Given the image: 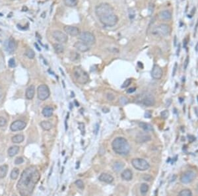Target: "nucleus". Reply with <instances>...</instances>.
<instances>
[{"label": "nucleus", "instance_id": "aec40b11", "mask_svg": "<svg viewBox=\"0 0 198 196\" xmlns=\"http://www.w3.org/2000/svg\"><path fill=\"white\" fill-rule=\"evenodd\" d=\"M159 18L163 21H169L172 19V13L169 11L164 10L159 13Z\"/></svg>", "mask_w": 198, "mask_h": 196}, {"label": "nucleus", "instance_id": "4468645a", "mask_svg": "<svg viewBox=\"0 0 198 196\" xmlns=\"http://www.w3.org/2000/svg\"><path fill=\"white\" fill-rule=\"evenodd\" d=\"M64 30L66 32V34H69V35H70L71 36L74 37L77 36L80 34L79 29L75 26H70V25L65 26Z\"/></svg>", "mask_w": 198, "mask_h": 196}, {"label": "nucleus", "instance_id": "f257e3e1", "mask_svg": "<svg viewBox=\"0 0 198 196\" xmlns=\"http://www.w3.org/2000/svg\"><path fill=\"white\" fill-rule=\"evenodd\" d=\"M40 174L35 166L26 168L21 174L17 184L19 194L22 196L31 195L39 182Z\"/></svg>", "mask_w": 198, "mask_h": 196}, {"label": "nucleus", "instance_id": "6e6552de", "mask_svg": "<svg viewBox=\"0 0 198 196\" xmlns=\"http://www.w3.org/2000/svg\"><path fill=\"white\" fill-rule=\"evenodd\" d=\"M79 38L88 45H93L96 42V38L94 34L89 31H85L79 34Z\"/></svg>", "mask_w": 198, "mask_h": 196}, {"label": "nucleus", "instance_id": "a211bd4d", "mask_svg": "<svg viewBox=\"0 0 198 196\" xmlns=\"http://www.w3.org/2000/svg\"><path fill=\"white\" fill-rule=\"evenodd\" d=\"M100 181L107 184H111L114 181V177L110 174L108 173H102L99 177Z\"/></svg>", "mask_w": 198, "mask_h": 196}, {"label": "nucleus", "instance_id": "49530a36", "mask_svg": "<svg viewBox=\"0 0 198 196\" xmlns=\"http://www.w3.org/2000/svg\"><path fill=\"white\" fill-rule=\"evenodd\" d=\"M135 90H136V88H135V87H133V88H129L128 90L127 91V93H134L135 91Z\"/></svg>", "mask_w": 198, "mask_h": 196}, {"label": "nucleus", "instance_id": "9d476101", "mask_svg": "<svg viewBox=\"0 0 198 196\" xmlns=\"http://www.w3.org/2000/svg\"><path fill=\"white\" fill-rule=\"evenodd\" d=\"M143 105L145 106H153L155 104V98L151 94H146V95H142V97L139 99Z\"/></svg>", "mask_w": 198, "mask_h": 196}, {"label": "nucleus", "instance_id": "c03bdc74", "mask_svg": "<svg viewBox=\"0 0 198 196\" xmlns=\"http://www.w3.org/2000/svg\"><path fill=\"white\" fill-rule=\"evenodd\" d=\"M188 63H189V56H187V58H186V60H185V61H184V68L185 69L187 68V67H188Z\"/></svg>", "mask_w": 198, "mask_h": 196}, {"label": "nucleus", "instance_id": "8fccbe9b", "mask_svg": "<svg viewBox=\"0 0 198 196\" xmlns=\"http://www.w3.org/2000/svg\"><path fill=\"white\" fill-rule=\"evenodd\" d=\"M176 67H177V64L176 63V64H175V67H174V72H173V76L175 75V72H176Z\"/></svg>", "mask_w": 198, "mask_h": 196}, {"label": "nucleus", "instance_id": "cd10ccee", "mask_svg": "<svg viewBox=\"0 0 198 196\" xmlns=\"http://www.w3.org/2000/svg\"><path fill=\"white\" fill-rule=\"evenodd\" d=\"M139 126L145 131H150L153 130V128H152V125H150V124H149V123H145V122H139Z\"/></svg>", "mask_w": 198, "mask_h": 196}, {"label": "nucleus", "instance_id": "f8f14e48", "mask_svg": "<svg viewBox=\"0 0 198 196\" xmlns=\"http://www.w3.org/2000/svg\"><path fill=\"white\" fill-rule=\"evenodd\" d=\"M52 37L57 42L61 43H66L68 40L67 34L60 31H54L52 33Z\"/></svg>", "mask_w": 198, "mask_h": 196}, {"label": "nucleus", "instance_id": "37998d69", "mask_svg": "<svg viewBox=\"0 0 198 196\" xmlns=\"http://www.w3.org/2000/svg\"><path fill=\"white\" fill-rule=\"evenodd\" d=\"M81 125H82V126H81L82 128H81L79 126V130H81V134H82V135H85V125H84V123H81Z\"/></svg>", "mask_w": 198, "mask_h": 196}, {"label": "nucleus", "instance_id": "72a5a7b5", "mask_svg": "<svg viewBox=\"0 0 198 196\" xmlns=\"http://www.w3.org/2000/svg\"><path fill=\"white\" fill-rule=\"evenodd\" d=\"M25 55L27 58L29 59H33L35 57V53L33 50L32 49H27L25 52Z\"/></svg>", "mask_w": 198, "mask_h": 196}, {"label": "nucleus", "instance_id": "0eeeda50", "mask_svg": "<svg viewBox=\"0 0 198 196\" xmlns=\"http://www.w3.org/2000/svg\"><path fill=\"white\" fill-rule=\"evenodd\" d=\"M50 89L46 85H40L37 88V96L39 100H45L50 96Z\"/></svg>", "mask_w": 198, "mask_h": 196}, {"label": "nucleus", "instance_id": "39448f33", "mask_svg": "<svg viewBox=\"0 0 198 196\" xmlns=\"http://www.w3.org/2000/svg\"><path fill=\"white\" fill-rule=\"evenodd\" d=\"M99 19L100 22L103 25H104L106 26H110V27L115 26L118 22V16L115 15L114 13V14L104 16V17H99Z\"/></svg>", "mask_w": 198, "mask_h": 196}, {"label": "nucleus", "instance_id": "9b49d317", "mask_svg": "<svg viewBox=\"0 0 198 196\" xmlns=\"http://www.w3.org/2000/svg\"><path fill=\"white\" fill-rule=\"evenodd\" d=\"M157 34L162 36H169L170 33V26L167 24H161L154 30Z\"/></svg>", "mask_w": 198, "mask_h": 196}, {"label": "nucleus", "instance_id": "473e14b6", "mask_svg": "<svg viewBox=\"0 0 198 196\" xmlns=\"http://www.w3.org/2000/svg\"><path fill=\"white\" fill-rule=\"evenodd\" d=\"M149 187L147 184L145 183H143L142 185H141V187H140V192L142 193V194L143 195H145L149 191Z\"/></svg>", "mask_w": 198, "mask_h": 196}, {"label": "nucleus", "instance_id": "b1692460", "mask_svg": "<svg viewBox=\"0 0 198 196\" xmlns=\"http://www.w3.org/2000/svg\"><path fill=\"white\" fill-rule=\"evenodd\" d=\"M19 147L12 146V147H11L9 149H8L7 153L10 157H14L15 155H17L19 153Z\"/></svg>", "mask_w": 198, "mask_h": 196}, {"label": "nucleus", "instance_id": "7c9ffc66", "mask_svg": "<svg viewBox=\"0 0 198 196\" xmlns=\"http://www.w3.org/2000/svg\"><path fill=\"white\" fill-rule=\"evenodd\" d=\"M64 4L67 7H75L78 4V0H64Z\"/></svg>", "mask_w": 198, "mask_h": 196}, {"label": "nucleus", "instance_id": "c756f323", "mask_svg": "<svg viewBox=\"0 0 198 196\" xmlns=\"http://www.w3.org/2000/svg\"><path fill=\"white\" fill-rule=\"evenodd\" d=\"M54 49L57 53H62L64 52V47L61 44H54Z\"/></svg>", "mask_w": 198, "mask_h": 196}, {"label": "nucleus", "instance_id": "4c0bfd02", "mask_svg": "<svg viewBox=\"0 0 198 196\" xmlns=\"http://www.w3.org/2000/svg\"><path fill=\"white\" fill-rule=\"evenodd\" d=\"M7 125V120L5 118L0 116V127H4Z\"/></svg>", "mask_w": 198, "mask_h": 196}, {"label": "nucleus", "instance_id": "a18cd8bd", "mask_svg": "<svg viewBox=\"0 0 198 196\" xmlns=\"http://www.w3.org/2000/svg\"><path fill=\"white\" fill-rule=\"evenodd\" d=\"M107 98H108V100L112 101V100H114V96L113 95H112V94L108 93V95H107Z\"/></svg>", "mask_w": 198, "mask_h": 196}, {"label": "nucleus", "instance_id": "7ed1b4c3", "mask_svg": "<svg viewBox=\"0 0 198 196\" xmlns=\"http://www.w3.org/2000/svg\"><path fill=\"white\" fill-rule=\"evenodd\" d=\"M95 13L97 17L99 18L108 15L114 14V9L112 5L108 3H102L96 7Z\"/></svg>", "mask_w": 198, "mask_h": 196}, {"label": "nucleus", "instance_id": "1a4fd4ad", "mask_svg": "<svg viewBox=\"0 0 198 196\" xmlns=\"http://www.w3.org/2000/svg\"><path fill=\"white\" fill-rule=\"evenodd\" d=\"M196 178V174L192 170H188L184 172L180 176V181L183 184H189Z\"/></svg>", "mask_w": 198, "mask_h": 196}, {"label": "nucleus", "instance_id": "f3484780", "mask_svg": "<svg viewBox=\"0 0 198 196\" xmlns=\"http://www.w3.org/2000/svg\"><path fill=\"white\" fill-rule=\"evenodd\" d=\"M74 47L81 52H86L89 50V45L82 41L76 42L74 44Z\"/></svg>", "mask_w": 198, "mask_h": 196}, {"label": "nucleus", "instance_id": "2eb2a0df", "mask_svg": "<svg viewBox=\"0 0 198 196\" xmlns=\"http://www.w3.org/2000/svg\"><path fill=\"white\" fill-rule=\"evenodd\" d=\"M162 74L163 72L161 67L158 65H154L151 71L152 77L154 79H160L162 77Z\"/></svg>", "mask_w": 198, "mask_h": 196}, {"label": "nucleus", "instance_id": "2f4dec72", "mask_svg": "<svg viewBox=\"0 0 198 196\" xmlns=\"http://www.w3.org/2000/svg\"><path fill=\"white\" fill-rule=\"evenodd\" d=\"M19 176V170L17 168H14L10 174V177L12 180H17Z\"/></svg>", "mask_w": 198, "mask_h": 196}, {"label": "nucleus", "instance_id": "20e7f679", "mask_svg": "<svg viewBox=\"0 0 198 196\" xmlns=\"http://www.w3.org/2000/svg\"><path fill=\"white\" fill-rule=\"evenodd\" d=\"M73 73H74V78L75 79L76 81L79 84H86L89 81V76L88 73L85 70H83L81 67H75L74 70H73Z\"/></svg>", "mask_w": 198, "mask_h": 196}, {"label": "nucleus", "instance_id": "e433bc0d", "mask_svg": "<svg viewBox=\"0 0 198 196\" xmlns=\"http://www.w3.org/2000/svg\"><path fill=\"white\" fill-rule=\"evenodd\" d=\"M119 102H120V103L122 104V105H126L127 103H128V99H127L126 97H125V96H122V97L120 98V100H119Z\"/></svg>", "mask_w": 198, "mask_h": 196}, {"label": "nucleus", "instance_id": "5701e85b", "mask_svg": "<svg viewBox=\"0 0 198 196\" xmlns=\"http://www.w3.org/2000/svg\"><path fill=\"white\" fill-rule=\"evenodd\" d=\"M54 109L50 106H46L42 110V114L44 117L49 118L52 116Z\"/></svg>", "mask_w": 198, "mask_h": 196}, {"label": "nucleus", "instance_id": "864d4df0", "mask_svg": "<svg viewBox=\"0 0 198 196\" xmlns=\"http://www.w3.org/2000/svg\"><path fill=\"white\" fill-rule=\"evenodd\" d=\"M1 31V29H0V31Z\"/></svg>", "mask_w": 198, "mask_h": 196}, {"label": "nucleus", "instance_id": "58836bf2", "mask_svg": "<svg viewBox=\"0 0 198 196\" xmlns=\"http://www.w3.org/2000/svg\"><path fill=\"white\" fill-rule=\"evenodd\" d=\"M8 64H9V66L10 67V68H14V67L15 66V59L13 58H11L10 60H9V61H8Z\"/></svg>", "mask_w": 198, "mask_h": 196}, {"label": "nucleus", "instance_id": "3c124183", "mask_svg": "<svg viewBox=\"0 0 198 196\" xmlns=\"http://www.w3.org/2000/svg\"><path fill=\"white\" fill-rule=\"evenodd\" d=\"M35 46H36V48H37V49L38 50H39V51L40 50V48H39V46H38V45H37V44H35Z\"/></svg>", "mask_w": 198, "mask_h": 196}, {"label": "nucleus", "instance_id": "423d86ee", "mask_svg": "<svg viewBox=\"0 0 198 196\" xmlns=\"http://www.w3.org/2000/svg\"><path fill=\"white\" fill-rule=\"evenodd\" d=\"M132 165L137 170L145 171L147 170L150 167L149 163L143 158H134L132 160Z\"/></svg>", "mask_w": 198, "mask_h": 196}, {"label": "nucleus", "instance_id": "393cba45", "mask_svg": "<svg viewBox=\"0 0 198 196\" xmlns=\"http://www.w3.org/2000/svg\"><path fill=\"white\" fill-rule=\"evenodd\" d=\"M8 172V166L4 165L0 166V179L4 178L6 176Z\"/></svg>", "mask_w": 198, "mask_h": 196}, {"label": "nucleus", "instance_id": "ddd939ff", "mask_svg": "<svg viewBox=\"0 0 198 196\" xmlns=\"http://www.w3.org/2000/svg\"><path fill=\"white\" fill-rule=\"evenodd\" d=\"M26 123L22 120H17L13 122L10 125L11 130L13 131H17L23 130L26 128Z\"/></svg>", "mask_w": 198, "mask_h": 196}, {"label": "nucleus", "instance_id": "bb28decb", "mask_svg": "<svg viewBox=\"0 0 198 196\" xmlns=\"http://www.w3.org/2000/svg\"><path fill=\"white\" fill-rule=\"evenodd\" d=\"M40 126L44 130L49 131L52 128V124L50 122H48V121H42L40 123Z\"/></svg>", "mask_w": 198, "mask_h": 196}, {"label": "nucleus", "instance_id": "6ab92c4d", "mask_svg": "<svg viewBox=\"0 0 198 196\" xmlns=\"http://www.w3.org/2000/svg\"><path fill=\"white\" fill-rule=\"evenodd\" d=\"M151 139V135H148V134H143L141 133L137 135L135 139V141L137 143H144L146 142L149 141Z\"/></svg>", "mask_w": 198, "mask_h": 196}, {"label": "nucleus", "instance_id": "f03ea898", "mask_svg": "<svg viewBox=\"0 0 198 196\" xmlns=\"http://www.w3.org/2000/svg\"><path fill=\"white\" fill-rule=\"evenodd\" d=\"M113 151L116 154L122 156H126L129 154L130 151V145L127 139L122 137L116 138L112 143Z\"/></svg>", "mask_w": 198, "mask_h": 196}, {"label": "nucleus", "instance_id": "f704fd0d", "mask_svg": "<svg viewBox=\"0 0 198 196\" xmlns=\"http://www.w3.org/2000/svg\"><path fill=\"white\" fill-rule=\"evenodd\" d=\"M179 195L180 196H192V193L191 192V190H189L188 189H185V190H182V191L179 193Z\"/></svg>", "mask_w": 198, "mask_h": 196}, {"label": "nucleus", "instance_id": "c85d7f7f", "mask_svg": "<svg viewBox=\"0 0 198 196\" xmlns=\"http://www.w3.org/2000/svg\"><path fill=\"white\" fill-rule=\"evenodd\" d=\"M124 167V164L122 162H116L113 165V170L116 171V172H120V170H122L123 169V168Z\"/></svg>", "mask_w": 198, "mask_h": 196}, {"label": "nucleus", "instance_id": "412c9836", "mask_svg": "<svg viewBox=\"0 0 198 196\" xmlns=\"http://www.w3.org/2000/svg\"><path fill=\"white\" fill-rule=\"evenodd\" d=\"M35 94V87L34 85H31L30 87L27 88L25 93V96L26 99L28 100H32L34 98Z\"/></svg>", "mask_w": 198, "mask_h": 196}, {"label": "nucleus", "instance_id": "ea45409f", "mask_svg": "<svg viewBox=\"0 0 198 196\" xmlns=\"http://www.w3.org/2000/svg\"><path fill=\"white\" fill-rule=\"evenodd\" d=\"M24 162V159L23 157H17L16 159L15 160V165H21V164L23 163Z\"/></svg>", "mask_w": 198, "mask_h": 196}, {"label": "nucleus", "instance_id": "c9c22d12", "mask_svg": "<svg viewBox=\"0 0 198 196\" xmlns=\"http://www.w3.org/2000/svg\"><path fill=\"white\" fill-rule=\"evenodd\" d=\"M75 186L80 190H83L84 187H85L83 182L81 180H76L75 182Z\"/></svg>", "mask_w": 198, "mask_h": 196}, {"label": "nucleus", "instance_id": "09e8293b", "mask_svg": "<svg viewBox=\"0 0 198 196\" xmlns=\"http://www.w3.org/2000/svg\"><path fill=\"white\" fill-rule=\"evenodd\" d=\"M99 130V125L98 124V123H96V125H95V130H94V132H95V134H97Z\"/></svg>", "mask_w": 198, "mask_h": 196}, {"label": "nucleus", "instance_id": "4be33fe9", "mask_svg": "<svg viewBox=\"0 0 198 196\" xmlns=\"http://www.w3.org/2000/svg\"><path fill=\"white\" fill-rule=\"evenodd\" d=\"M122 178L124 180L129 181L131 180L133 178V172L130 169H126L123 171V172L121 174Z\"/></svg>", "mask_w": 198, "mask_h": 196}, {"label": "nucleus", "instance_id": "dca6fc26", "mask_svg": "<svg viewBox=\"0 0 198 196\" xmlns=\"http://www.w3.org/2000/svg\"><path fill=\"white\" fill-rule=\"evenodd\" d=\"M5 50H6L7 52H9V53H12L14 52L15 50H16V47H17L16 42L13 38H10L9 40H7L6 42H5Z\"/></svg>", "mask_w": 198, "mask_h": 196}, {"label": "nucleus", "instance_id": "a19ab883", "mask_svg": "<svg viewBox=\"0 0 198 196\" xmlns=\"http://www.w3.org/2000/svg\"><path fill=\"white\" fill-rule=\"evenodd\" d=\"M132 83V79H127V80H126V81L124 83V84L122 86V88H126L128 87V86L131 84Z\"/></svg>", "mask_w": 198, "mask_h": 196}, {"label": "nucleus", "instance_id": "de8ad7c7", "mask_svg": "<svg viewBox=\"0 0 198 196\" xmlns=\"http://www.w3.org/2000/svg\"><path fill=\"white\" fill-rule=\"evenodd\" d=\"M143 179L146 181H150L151 180V176L149 175H145L144 177H143Z\"/></svg>", "mask_w": 198, "mask_h": 196}, {"label": "nucleus", "instance_id": "a878e982", "mask_svg": "<svg viewBox=\"0 0 198 196\" xmlns=\"http://www.w3.org/2000/svg\"><path fill=\"white\" fill-rule=\"evenodd\" d=\"M24 136L21 134H18V135H15L11 138V141L13 143H21L24 141Z\"/></svg>", "mask_w": 198, "mask_h": 196}, {"label": "nucleus", "instance_id": "79ce46f5", "mask_svg": "<svg viewBox=\"0 0 198 196\" xmlns=\"http://www.w3.org/2000/svg\"><path fill=\"white\" fill-rule=\"evenodd\" d=\"M161 116L162 118H163V119H167V118H168V117H169V112H168L167 110L162 111L161 113Z\"/></svg>", "mask_w": 198, "mask_h": 196}, {"label": "nucleus", "instance_id": "603ef678", "mask_svg": "<svg viewBox=\"0 0 198 196\" xmlns=\"http://www.w3.org/2000/svg\"><path fill=\"white\" fill-rule=\"evenodd\" d=\"M1 90H0V98H1Z\"/></svg>", "mask_w": 198, "mask_h": 196}]
</instances>
